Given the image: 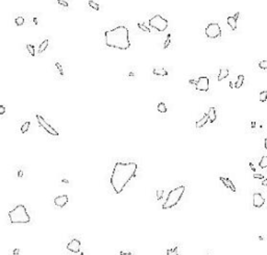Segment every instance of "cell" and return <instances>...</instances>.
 Wrapping results in <instances>:
<instances>
[{"label":"cell","instance_id":"obj_1","mask_svg":"<svg viewBox=\"0 0 267 255\" xmlns=\"http://www.w3.org/2000/svg\"><path fill=\"white\" fill-rule=\"evenodd\" d=\"M138 166L136 162H117L110 178V183L116 194L122 193L125 185L135 176Z\"/></svg>","mask_w":267,"mask_h":255},{"label":"cell","instance_id":"obj_2","mask_svg":"<svg viewBox=\"0 0 267 255\" xmlns=\"http://www.w3.org/2000/svg\"><path fill=\"white\" fill-rule=\"evenodd\" d=\"M104 37L108 47L120 50H126L130 47V42L128 39V29L124 25H119L113 29L106 30Z\"/></svg>","mask_w":267,"mask_h":255},{"label":"cell","instance_id":"obj_3","mask_svg":"<svg viewBox=\"0 0 267 255\" xmlns=\"http://www.w3.org/2000/svg\"><path fill=\"white\" fill-rule=\"evenodd\" d=\"M8 218L12 224H16V223L26 224L30 222V217L27 214V210L24 205H17L15 208H13L8 213Z\"/></svg>","mask_w":267,"mask_h":255},{"label":"cell","instance_id":"obj_4","mask_svg":"<svg viewBox=\"0 0 267 255\" xmlns=\"http://www.w3.org/2000/svg\"><path fill=\"white\" fill-rule=\"evenodd\" d=\"M185 186L184 185H181L179 187H176V188H173V190H171L168 194V196H167V199H166V201L164 202L163 204V209H169V208H172L174 207L177 203L180 202V200L182 199L184 193H185Z\"/></svg>","mask_w":267,"mask_h":255},{"label":"cell","instance_id":"obj_5","mask_svg":"<svg viewBox=\"0 0 267 255\" xmlns=\"http://www.w3.org/2000/svg\"><path fill=\"white\" fill-rule=\"evenodd\" d=\"M149 25L159 31H165L168 27V21L160 15H155L149 20Z\"/></svg>","mask_w":267,"mask_h":255},{"label":"cell","instance_id":"obj_6","mask_svg":"<svg viewBox=\"0 0 267 255\" xmlns=\"http://www.w3.org/2000/svg\"><path fill=\"white\" fill-rule=\"evenodd\" d=\"M205 32L209 39H217L221 36V28L218 23H210L206 27Z\"/></svg>","mask_w":267,"mask_h":255},{"label":"cell","instance_id":"obj_7","mask_svg":"<svg viewBox=\"0 0 267 255\" xmlns=\"http://www.w3.org/2000/svg\"><path fill=\"white\" fill-rule=\"evenodd\" d=\"M36 118H37V121H38V123H39V125L45 130L46 132H48L49 134H51V136H54V137H57V136H59V132L55 130L50 124H48L47 122L45 121V119H44L42 116H40V115H37L36 116Z\"/></svg>","mask_w":267,"mask_h":255},{"label":"cell","instance_id":"obj_8","mask_svg":"<svg viewBox=\"0 0 267 255\" xmlns=\"http://www.w3.org/2000/svg\"><path fill=\"white\" fill-rule=\"evenodd\" d=\"M195 87L197 91L200 92H207L209 91V78L207 76H202L196 80Z\"/></svg>","mask_w":267,"mask_h":255},{"label":"cell","instance_id":"obj_9","mask_svg":"<svg viewBox=\"0 0 267 255\" xmlns=\"http://www.w3.org/2000/svg\"><path fill=\"white\" fill-rule=\"evenodd\" d=\"M252 204L255 207H257V208H261L264 203H265V198L263 197L262 194L260 193H255L253 196H252Z\"/></svg>","mask_w":267,"mask_h":255},{"label":"cell","instance_id":"obj_10","mask_svg":"<svg viewBox=\"0 0 267 255\" xmlns=\"http://www.w3.org/2000/svg\"><path fill=\"white\" fill-rule=\"evenodd\" d=\"M67 249L73 253H78L81 250V242L76 238H73L70 243H68L67 245Z\"/></svg>","mask_w":267,"mask_h":255},{"label":"cell","instance_id":"obj_11","mask_svg":"<svg viewBox=\"0 0 267 255\" xmlns=\"http://www.w3.org/2000/svg\"><path fill=\"white\" fill-rule=\"evenodd\" d=\"M68 200H69L68 196H67V195H62V196H59V197L54 198V204L57 205L58 207H64L67 203H68Z\"/></svg>","mask_w":267,"mask_h":255},{"label":"cell","instance_id":"obj_12","mask_svg":"<svg viewBox=\"0 0 267 255\" xmlns=\"http://www.w3.org/2000/svg\"><path fill=\"white\" fill-rule=\"evenodd\" d=\"M219 179L221 180V182H222V183L224 184V186H225V187L230 188V190H231L232 192H234V193L236 192V187H235V185H234V183L232 182V180H230L229 178H224V177H220Z\"/></svg>","mask_w":267,"mask_h":255},{"label":"cell","instance_id":"obj_13","mask_svg":"<svg viewBox=\"0 0 267 255\" xmlns=\"http://www.w3.org/2000/svg\"><path fill=\"white\" fill-rule=\"evenodd\" d=\"M229 74H230V71H229V69H226V68H221V69H220V71H219L218 77H217L218 81H221V80H223L224 78H226V77L229 76Z\"/></svg>","mask_w":267,"mask_h":255},{"label":"cell","instance_id":"obj_14","mask_svg":"<svg viewBox=\"0 0 267 255\" xmlns=\"http://www.w3.org/2000/svg\"><path fill=\"white\" fill-rule=\"evenodd\" d=\"M208 121H209V115H208V114H205L202 119L198 120V121L196 122V128H202V127H204V126L207 124Z\"/></svg>","mask_w":267,"mask_h":255},{"label":"cell","instance_id":"obj_15","mask_svg":"<svg viewBox=\"0 0 267 255\" xmlns=\"http://www.w3.org/2000/svg\"><path fill=\"white\" fill-rule=\"evenodd\" d=\"M153 74L154 75H158V76H167L168 75V72H167V70L163 67H158V68H154L153 69Z\"/></svg>","mask_w":267,"mask_h":255},{"label":"cell","instance_id":"obj_16","mask_svg":"<svg viewBox=\"0 0 267 255\" xmlns=\"http://www.w3.org/2000/svg\"><path fill=\"white\" fill-rule=\"evenodd\" d=\"M226 21H228V24L230 25V27H231L233 30H236V29H237V19H236L235 17H228Z\"/></svg>","mask_w":267,"mask_h":255},{"label":"cell","instance_id":"obj_17","mask_svg":"<svg viewBox=\"0 0 267 255\" xmlns=\"http://www.w3.org/2000/svg\"><path fill=\"white\" fill-rule=\"evenodd\" d=\"M208 115H209V121L211 122V123H213V122H215V120H216V118H217V116H216V109H215V107H210Z\"/></svg>","mask_w":267,"mask_h":255},{"label":"cell","instance_id":"obj_18","mask_svg":"<svg viewBox=\"0 0 267 255\" xmlns=\"http://www.w3.org/2000/svg\"><path fill=\"white\" fill-rule=\"evenodd\" d=\"M243 81H244V76H243V75H239L238 78H237V81L235 82V87H236V88L241 87L242 84H243Z\"/></svg>","mask_w":267,"mask_h":255},{"label":"cell","instance_id":"obj_19","mask_svg":"<svg viewBox=\"0 0 267 255\" xmlns=\"http://www.w3.org/2000/svg\"><path fill=\"white\" fill-rule=\"evenodd\" d=\"M167 255H179V251H177V247H173V248H169L167 249L166 251Z\"/></svg>","mask_w":267,"mask_h":255},{"label":"cell","instance_id":"obj_20","mask_svg":"<svg viewBox=\"0 0 267 255\" xmlns=\"http://www.w3.org/2000/svg\"><path fill=\"white\" fill-rule=\"evenodd\" d=\"M158 110L160 113H162V114H165L166 112H167V106H166V104L164 103V102H160L159 104H158Z\"/></svg>","mask_w":267,"mask_h":255},{"label":"cell","instance_id":"obj_21","mask_svg":"<svg viewBox=\"0 0 267 255\" xmlns=\"http://www.w3.org/2000/svg\"><path fill=\"white\" fill-rule=\"evenodd\" d=\"M48 40H45V41H43L42 42V44L40 45V47H39V52L40 53H42L43 51H45V49L47 48V46H48Z\"/></svg>","mask_w":267,"mask_h":255},{"label":"cell","instance_id":"obj_22","mask_svg":"<svg viewBox=\"0 0 267 255\" xmlns=\"http://www.w3.org/2000/svg\"><path fill=\"white\" fill-rule=\"evenodd\" d=\"M259 166H260L262 169L267 168V155H266V156H263V157L261 158V160H260V162H259Z\"/></svg>","mask_w":267,"mask_h":255},{"label":"cell","instance_id":"obj_23","mask_svg":"<svg viewBox=\"0 0 267 255\" xmlns=\"http://www.w3.org/2000/svg\"><path fill=\"white\" fill-rule=\"evenodd\" d=\"M259 98H260V101H261V102H265V101L267 100V91L261 92Z\"/></svg>","mask_w":267,"mask_h":255},{"label":"cell","instance_id":"obj_24","mask_svg":"<svg viewBox=\"0 0 267 255\" xmlns=\"http://www.w3.org/2000/svg\"><path fill=\"white\" fill-rule=\"evenodd\" d=\"M24 18L23 17H17L16 20H15V23L17 24V26H21V25H23L24 24Z\"/></svg>","mask_w":267,"mask_h":255},{"label":"cell","instance_id":"obj_25","mask_svg":"<svg viewBox=\"0 0 267 255\" xmlns=\"http://www.w3.org/2000/svg\"><path fill=\"white\" fill-rule=\"evenodd\" d=\"M29 125H30V122H25V123L22 125V127H21V132H22V133H25V132L28 130Z\"/></svg>","mask_w":267,"mask_h":255},{"label":"cell","instance_id":"obj_26","mask_svg":"<svg viewBox=\"0 0 267 255\" xmlns=\"http://www.w3.org/2000/svg\"><path fill=\"white\" fill-rule=\"evenodd\" d=\"M89 5H90L92 8H94L95 10H99V4L94 2L93 0H90V1H89Z\"/></svg>","mask_w":267,"mask_h":255},{"label":"cell","instance_id":"obj_27","mask_svg":"<svg viewBox=\"0 0 267 255\" xmlns=\"http://www.w3.org/2000/svg\"><path fill=\"white\" fill-rule=\"evenodd\" d=\"M26 48H27L28 52L30 53V55H32V56H35V54H36V52H35V47H33L32 45H30V44H28V45L26 46Z\"/></svg>","mask_w":267,"mask_h":255},{"label":"cell","instance_id":"obj_28","mask_svg":"<svg viewBox=\"0 0 267 255\" xmlns=\"http://www.w3.org/2000/svg\"><path fill=\"white\" fill-rule=\"evenodd\" d=\"M259 68L262 69V70H266L267 69V59L259 62Z\"/></svg>","mask_w":267,"mask_h":255},{"label":"cell","instance_id":"obj_29","mask_svg":"<svg viewBox=\"0 0 267 255\" xmlns=\"http://www.w3.org/2000/svg\"><path fill=\"white\" fill-rule=\"evenodd\" d=\"M138 27L140 28V29H142L143 31H146V32H150V28H148V27H146L145 25H143L142 23H138Z\"/></svg>","mask_w":267,"mask_h":255},{"label":"cell","instance_id":"obj_30","mask_svg":"<svg viewBox=\"0 0 267 255\" xmlns=\"http://www.w3.org/2000/svg\"><path fill=\"white\" fill-rule=\"evenodd\" d=\"M58 3L61 4V5H63V6H65V7H68V6H69V3L67 2V1H64V0H58Z\"/></svg>","mask_w":267,"mask_h":255},{"label":"cell","instance_id":"obj_31","mask_svg":"<svg viewBox=\"0 0 267 255\" xmlns=\"http://www.w3.org/2000/svg\"><path fill=\"white\" fill-rule=\"evenodd\" d=\"M253 178H258V179L264 180L265 177H264V175H262V174H253Z\"/></svg>","mask_w":267,"mask_h":255},{"label":"cell","instance_id":"obj_32","mask_svg":"<svg viewBox=\"0 0 267 255\" xmlns=\"http://www.w3.org/2000/svg\"><path fill=\"white\" fill-rule=\"evenodd\" d=\"M164 194V191L163 190H160V191H157V197H158V200L162 199V196Z\"/></svg>","mask_w":267,"mask_h":255},{"label":"cell","instance_id":"obj_33","mask_svg":"<svg viewBox=\"0 0 267 255\" xmlns=\"http://www.w3.org/2000/svg\"><path fill=\"white\" fill-rule=\"evenodd\" d=\"M4 113H5V107H4V105H1L0 106V114L3 115Z\"/></svg>","mask_w":267,"mask_h":255},{"label":"cell","instance_id":"obj_34","mask_svg":"<svg viewBox=\"0 0 267 255\" xmlns=\"http://www.w3.org/2000/svg\"><path fill=\"white\" fill-rule=\"evenodd\" d=\"M262 185H264V186H267V178H266V179H264V180L262 181Z\"/></svg>","mask_w":267,"mask_h":255},{"label":"cell","instance_id":"obj_35","mask_svg":"<svg viewBox=\"0 0 267 255\" xmlns=\"http://www.w3.org/2000/svg\"><path fill=\"white\" fill-rule=\"evenodd\" d=\"M120 255H131V253H129V252H121Z\"/></svg>","mask_w":267,"mask_h":255},{"label":"cell","instance_id":"obj_36","mask_svg":"<svg viewBox=\"0 0 267 255\" xmlns=\"http://www.w3.org/2000/svg\"><path fill=\"white\" fill-rule=\"evenodd\" d=\"M249 167H250V168H251V170H252V171H253V172H256V168H255V167H253V164H252V163H251V162H250V163H249Z\"/></svg>","mask_w":267,"mask_h":255},{"label":"cell","instance_id":"obj_37","mask_svg":"<svg viewBox=\"0 0 267 255\" xmlns=\"http://www.w3.org/2000/svg\"><path fill=\"white\" fill-rule=\"evenodd\" d=\"M264 147H265V149H267V138L264 141Z\"/></svg>","mask_w":267,"mask_h":255},{"label":"cell","instance_id":"obj_38","mask_svg":"<svg viewBox=\"0 0 267 255\" xmlns=\"http://www.w3.org/2000/svg\"><path fill=\"white\" fill-rule=\"evenodd\" d=\"M19 252H20V250H19V249H15V250H14V254H15V255H16V254H18Z\"/></svg>","mask_w":267,"mask_h":255},{"label":"cell","instance_id":"obj_39","mask_svg":"<svg viewBox=\"0 0 267 255\" xmlns=\"http://www.w3.org/2000/svg\"><path fill=\"white\" fill-rule=\"evenodd\" d=\"M239 15H240L239 13H236V14H235V16H234V17H235L236 19H238V18H239Z\"/></svg>","mask_w":267,"mask_h":255},{"label":"cell","instance_id":"obj_40","mask_svg":"<svg viewBox=\"0 0 267 255\" xmlns=\"http://www.w3.org/2000/svg\"><path fill=\"white\" fill-rule=\"evenodd\" d=\"M230 86H231V87H234V86H235V84H233V82L231 81V82H230Z\"/></svg>","mask_w":267,"mask_h":255},{"label":"cell","instance_id":"obj_41","mask_svg":"<svg viewBox=\"0 0 267 255\" xmlns=\"http://www.w3.org/2000/svg\"><path fill=\"white\" fill-rule=\"evenodd\" d=\"M251 127H252V128L256 127V123H255V122H252V123H251Z\"/></svg>","mask_w":267,"mask_h":255},{"label":"cell","instance_id":"obj_42","mask_svg":"<svg viewBox=\"0 0 267 255\" xmlns=\"http://www.w3.org/2000/svg\"><path fill=\"white\" fill-rule=\"evenodd\" d=\"M259 239H260V241H263V239H264V237H263L262 235H260V236H259Z\"/></svg>","mask_w":267,"mask_h":255}]
</instances>
